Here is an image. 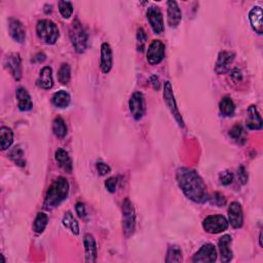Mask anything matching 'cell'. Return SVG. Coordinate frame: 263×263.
Instances as JSON below:
<instances>
[{"label": "cell", "instance_id": "cell-11", "mask_svg": "<svg viewBox=\"0 0 263 263\" xmlns=\"http://www.w3.org/2000/svg\"><path fill=\"white\" fill-rule=\"evenodd\" d=\"M147 20L153 30L155 34H161L165 29V23H164V17L161 12V9L157 6H151L147 9Z\"/></svg>", "mask_w": 263, "mask_h": 263}, {"label": "cell", "instance_id": "cell-40", "mask_svg": "<svg viewBox=\"0 0 263 263\" xmlns=\"http://www.w3.org/2000/svg\"><path fill=\"white\" fill-rule=\"evenodd\" d=\"M238 178H239V182L241 184H243V185L247 184V182H248V173H247L244 166H240L238 169Z\"/></svg>", "mask_w": 263, "mask_h": 263}, {"label": "cell", "instance_id": "cell-26", "mask_svg": "<svg viewBox=\"0 0 263 263\" xmlns=\"http://www.w3.org/2000/svg\"><path fill=\"white\" fill-rule=\"evenodd\" d=\"M0 140H1V150L4 151L8 149L14 142V132L12 129L6 127L0 129Z\"/></svg>", "mask_w": 263, "mask_h": 263}, {"label": "cell", "instance_id": "cell-35", "mask_svg": "<svg viewBox=\"0 0 263 263\" xmlns=\"http://www.w3.org/2000/svg\"><path fill=\"white\" fill-rule=\"evenodd\" d=\"M60 14L64 19H69L73 14V5L69 1H59Z\"/></svg>", "mask_w": 263, "mask_h": 263}, {"label": "cell", "instance_id": "cell-44", "mask_svg": "<svg viewBox=\"0 0 263 263\" xmlns=\"http://www.w3.org/2000/svg\"><path fill=\"white\" fill-rule=\"evenodd\" d=\"M150 81H151L152 88L155 91H159L160 90V79H159V77H157L156 75H152L151 78H150Z\"/></svg>", "mask_w": 263, "mask_h": 263}, {"label": "cell", "instance_id": "cell-37", "mask_svg": "<svg viewBox=\"0 0 263 263\" xmlns=\"http://www.w3.org/2000/svg\"><path fill=\"white\" fill-rule=\"evenodd\" d=\"M147 40V35L145 33V31L143 28H138L137 30V41H138V50L143 51L144 50V46Z\"/></svg>", "mask_w": 263, "mask_h": 263}, {"label": "cell", "instance_id": "cell-16", "mask_svg": "<svg viewBox=\"0 0 263 263\" xmlns=\"http://www.w3.org/2000/svg\"><path fill=\"white\" fill-rule=\"evenodd\" d=\"M236 55L234 52L223 50L220 51L218 55V59L216 62V66H215V71L218 73V74H223L228 69L231 63L234 62Z\"/></svg>", "mask_w": 263, "mask_h": 263}, {"label": "cell", "instance_id": "cell-10", "mask_svg": "<svg viewBox=\"0 0 263 263\" xmlns=\"http://www.w3.org/2000/svg\"><path fill=\"white\" fill-rule=\"evenodd\" d=\"M217 260V250L213 244H205L192 257L195 263H212Z\"/></svg>", "mask_w": 263, "mask_h": 263}, {"label": "cell", "instance_id": "cell-38", "mask_svg": "<svg viewBox=\"0 0 263 263\" xmlns=\"http://www.w3.org/2000/svg\"><path fill=\"white\" fill-rule=\"evenodd\" d=\"M210 198V202L211 204L217 206V207H223L226 205V198L224 197L223 194H221L219 192H215Z\"/></svg>", "mask_w": 263, "mask_h": 263}, {"label": "cell", "instance_id": "cell-22", "mask_svg": "<svg viewBox=\"0 0 263 263\" xmlns=\"http://www.w3.org/2000/svg\"><path fill=\"white\" fill-rule=\"evenodd\" d=\"M55 159L57 164L63 171H65L66 173L70 174L73 170V165H72V160L69 156V153L63 148H59L56 153H55Z\"/></svg>", "mask_w": 263, "mask_h": 263}, {"label": "cell", "instance_id": "cell-46", "mask_svg": "<svg viewBox=\"0 0 263 263\" xmlns=\"http://www.w3.org/2000/svg\"><path fill=\"white\" fill-rule=\"evenodd\" d=\"M259 240H260V246L262 247V234L260 233V236H259Z\"/></svg>", "mask_w": 263, "mask_h": 263}, {"label": "cell", "instance_id": "cell-13", "mask_svg": "<svg viewBox=\"0 0 263 263\" xmlns=\"http://www.w3.org/2000/svg\"><path fill=\"white\" fill-rule=\"evenodd\" d=\"M228 223L234 228H240L244 224L243 209L238 202H233L228 207Z\"/></svg>", "mask_w": 263, "mask_h": 263}, {"label": "cell", "instance_id": "cell-29", "mask_svg": "<svg viewBox=\"0 0 263 263\" xmlns=\"http://www.w3.org/2000/svg\"><path fill=\"white\" fill-rule=\"evenodd\" d=\"M229 136L239 144H245L247 141V133L240 124L234 125L229 131Z\"/></svg>", "mask_w": 263, "mask_h": 263}, {"label": "cell", "instance_id": "cell-33", "mask_svg": "<svg viewBox=\"0 0 263 263\" xmlns=\"http://www.w3.org/2000/svg\"><path fill=\"white\" fill-rule=\"evenodd\" d=\"M9 157L10 160L14 161L15 164H17L20 167H24L26 165V161L24 159V151L19 145L15 146L12 151L9 152Z\"/></svg>", "mask_w": 263, "mask_h": 263}, {"label": "cell", "instance_id": "cell-42", "mask_svg": "<svg viewBox=\"0 0 263 263\" xmlns=\"http://www.w3.org/2000/svg\"><path fill=\"white\" fill-rule=\"evenodd\" d=\"M75 210H76L77 215L80 218H86L87 217V210H86L85 205H83L82 203H77L76 206H75Z\"/></svg>", "mask_w": 263, "mask_h": 263}, {"label": "cell", "instance_id": "cell-23", "mask_svg": "<svg viewBox=\"0 0 263 263\" xmlns=\"http://www.w3.org/2000/svg\"><path fill=\"white\" fill-rule=\"evenodd\" d=\"M16 97L18 99V106L21 111H29L32 109L33 103L26 89L19 88L16 92Z\"/></svg>", "mask_w": 263, "mask_h": 263}, {"label": "cell", "instance_id": "cell-27", "mask_svg": "<svg viewBox=\"0 0 263 263\" xmlns=\"http://www.w3.org/2000/svg\"><path fill=\"white\" fill-rule=\"evenodd\" d=\"M219 109H220V112L222 113L224 117H233L236 111V105L233 99L226 96L220 101Z\"/></svg>", "mask_w": 263, "mask_h": 263}, {"label": "cell", "instance_id": "cell-1", "mask_svg": "<svg viewBox=\"0 0 263 263\" xmlns=\"http://www.w3.org/2000/svg\"><path fill=\"white\" fill-rule=\"evenodd\" d=\"M176 179L183 193L192 202L204 204L209 199L207 186L202 177L194 170L188 169V167H180L177 170Z\"/></svg>", "mask_w": 263, "mask_h": 263}, {"label": "cell", "instance_id": "cell-45", "mask_svg": "<svg viewBox=\"0 0 263 263\" xmlns=\"http://www.w3.org/2000/svg\"><path fill=\"white\" fill-rule=\"evenodd\" d=\"M46 55L45 54H43V52H39V54H37L36 56H35V58L33 59V61L34 62H36V61H38V62H44L45 60H46Z\"/></svg>", "mask_w": 263, "mask_h": 263}, {"label": "cell", "instance_id": "cell-34", "mask_svg": "<svg viewBox=\"0 0 263 263\" xmlns=\"http://www.w3.org/2000/svg\"><path fill=\"white\" fill-rule=\"evenodd\" d=\"M71 78V68L67 63H63L58 71V79L62 85H67Z\"/></svg>", "mask_w": 263, "mask_h": 263}, {"label": "cell", "instance_id": "cell-24", "mask_svg": "<svg viewBox=\"0 0 263 263\" xmlns=\"http://www.w3.org/2000/svg\"><path fill=\"white\" fill-rule=\"evenodd\" d=\"M37 86L40 89L49 90L54 86V79H52V69L50 67H44L39 73V77L36 80Z\"/></svg>", "mask_w": 263, "mask_h": 263}, {"label": "cell", "instance_id": "cell-4", "mask_svg": "<svg viewBox=\"0 0 263 263\" xmlns=\"http://www.w3.org/2000/svg\"><path fill=\"white\" fill-rule=\"evenodd\" d=\"M36 33L41 43L48 46L55 45L60 36L57 25L49 20L39 21L36 26Z\"/></svg>", "mask_w": 263, "mask_h": 263}, {"label": "cell", "instance_id": "cell-19", "mask_svg": "<svg viewBox=\"0 0 263 263\" xmlns=\"http://www.w3.org/2000/svg\"><path fill=\"white\" fill-rule=\"evenodd\" d=\"M249 20L252 29L255 31V33L262 35L263 33V13L260 6H254L250 10Z\"/></svg>", "mask_w": 263, "mask_h": 263}, {"label": "cell", "instance_id": "cell-36", "mask_svg": "<svg viewBox=\"0 0 263 263\" xmlns=\"http://www.w3.org/2000/svg\"><path fill=\"white\" fill-rule=\"evenodd\" d=\"M234 179H235V176L233 174V172L231 171H224L221 173L219 175V180H220V183L224 185V186H228L230 185L231 183L234 182Z\"/></svg>", "mask_w": 263, "mask_h": 263}, {"label": "cell", "instance_id": "cell-21", "mask_svg": "<svg viewBox=\"0 0 263 263\" xmlns=\"http://www.w3.org/2000/svg\"><path fill=\"white\" fill-rule=\"evenodd\" d=\"M262 119L260 117V113L258 112L256 106L251 105L248 109V118L246 120V125L249 130L259 131L262 129Z\"/></svg>", "mask_w": 263, "mask_h": 263}, {"label": "cell", "instance_id": "cell-7", "mask_svg": "<svg viewBox=\"0 0 263 263\" xmlns=\"http://www.w3.org/2000/svg\"><path fill=\"white\" fill-rule=\"evenodd\" d=\"M164 99H165V102L167 104V108L170 109L171 113L173 114V117L175 118L178 124L180 125L181 128H184V121H183L181 114H180V112H179V109L177 107V104H176L175 97H174V93H173V87H172L170 81H166L165 85H164Z\"/></svg>", "mask_w": 263, "mask_h": 263}, {"label": "cell", "instance_id": "cell-39", "mask_svg": "<svg viewBox=\"0 0 263 263\" xmlns=\"http://www.w3.org/2000/svg\"><path fill=\"white\" fill-rule=\"evenodd\" d=\"M118 178L117 177H110L108 178L106 182H105V187H106L107 191L111 193L117 191V187H118Z\"/></svg>", "mask_w": 263, "mask_h": 263}, {"label": "cell", "instance_id": "cell-17", "mask_svg": "<svg viewBox=\"0 0 263 263\" xmlns=\"http://www.w3.org/2000/svg\"><path fill=\"white\" fill-rule=\"evenodd\" d=\"M83 245H85L86 251V261L87 262H96L98 257V249L97 243L95 238L91 234H87L83 238Z\"/></svg>", "mask_w": 263, "mask_h": 263}, {"label": "cell", "instance_id": "cell-28", "mask_svg": "<svg viewBox=\"0 0 263 263\" xmlns=\"http://www.w3.org/2000/svg\"><path fill=\"white\" fill-rule=\"evenodd\" d=\"M63 225H64L66 228H68L71 233L74 236H78L79 235V225L78 222L76 221V219L73 217L71 212H67L65 213L64 217H63Z\"/></svg>", "mask_w": 263, "mask_h": 263}, {"label": "cell", "instance_id": "cell-25", "mask_svg": "<svg viewBox=\"0 0 263 263\" xmlns=\"http://www.w3.org/2000/svg\"><path fill=\"white\" fill-rule=\"evenodd\" d=\"M70 101V95L66 91H59L54 95V97H52V104L58 108L68 107Z\"/></svg>", "mask_w": 263, "mask_h": 263}, {"label": "cell", "instance_id": "cell-14", "mask_svg": "<svg viewBox=\"0 0 263 263\" xmlns=\"http://www.w3.org/2000/svg\"><path fill=\"white\" fill-rule=\"evenodd\" d=\"M9 35L19 44H23L26 39V30L24 25L17 19H10L8 22Z\"/></svg>", "mask_w": 263, "mask_h": 263}, {"label": "cell", "instance_id": "cell-3", "mask_svg": "<svg viewBox=\"0 0 263 263\" xmlns=\"http://www.w3.org/2000/svg\"><path fill=\"white\" fill-rule=\"evenodd\" d=\"M69 36L73 48H75L78 54L85 52L88 46V33L79 20L75 19L71 23L69 28Z\"/></svg>", "mask_w": 263, "mask_h": 263}, {"label": "cell", "instance_id": "cell-2", "mask_svg": "<svg viewBox=\"0 0 263 263\" xmlns=\"http://www.w3.org/2000/svg\"><path fill=\"white\" fill-rule=\"evenodd\" d=\"M69 193V183L64 177H59L48 187L46 198L45 208L49 210L61 205L67 198Z\"/></svg>", "mask_w": 263, "mask_h": 263}, {"label": "cell", "instance_id": "cell-15", "mask_svg": "<svg viewBox=\"0 0 263 263\" xmlns=\"http://www.w3.org/2000/svg\"><path fill=\"white\" fill-rule=\"evenodd\" d=\"M182 20V13L178 3L174 0L167 1V25L171 28L179 26Z\"/></svg>", "mask_w": 263, "mask_h": 263}, {"label": "cell", "instance_id": "cell-6", "mask_svg": "<svg viewBox=\"0 0 263 263\" xmlns=\"http://www.w3.org/2000/svg\"><path fill=\"white\" fill-rule=\"evenodd\" d=\"M228 221L222 215H210L203 222V227L207 233L217 235L225 231L228 228Z\"/></svg>", "mask_w": 263, "mask_h": 263}, {"label": "cell", "instance_id": "cell-12", "mask_svg": "<svg viewBox=\"0 0 263 263\" xmlns=\"http://www.w3.org/2000/svg\"><path fill=\"white\" fill-rule=\"evenodd\" d=\"M146 57L149 64H160L165 58V45L161 40H153L147 49Z\"/></svg>", "mask_w": 263, "mask_h": 263}, {"label": "cell", "instance_id": "cell-30", "mask_svg": "<svg viewBox=\"0 0 263 263\" xmlns=\"http://www.w3.org/2000/svg\"><path fill=\"white\" fill-rule=\"evenodd\" d=\"M48 222V217L47 214L40 212L37 214L34 223H33V231L36 235H41L45 231Z\"/></svg>", "mask_w": 263, "mask_h": 263}, {"label": "cell", "instance_id": "cell-31", "mask_svg": "<svg viewBox=\"0 0 263 263\" xmlns=\"http://www.w3.org/2000/svg\"><path fill=\"white\" fill-rule=\"evenodd\" d=\"M52 131H54V134L58 137V138H64L67 135L68 129L65 120L62 118L58 117L55 119L54 122H52Z\"/></svg>", "mask_w": 263, "mask_h": 263}, {"label": "cell", "instance_id": "cell-32", "mask_svg": "<svg viewBox=\"0 0 263 263\" xmlns=\"http://www.w3.org/2000/svg\"><path fill=\"white\" fill-rule=\"evenodd\" d=\"M182 261V251L176 245L170 246L167 252L166 262H181Z\"/></svg>", "mask_w": 263, "mask_h": 263}, {"label": "cell", "instance_id": "cell-5", "mask_svg": "<svg viewBox=\"0 0 263 263\" xmlns=\"http://www.w3.org/2000/svg\"><path fill=\"white\" fill-rule=\"evenodd\" d=\"M122 228L127 238L132 237L136 229V212L130 198H125L122 203Z\"/></svg>", "mask_w": 263, "mask_h": 263}, {"label": "cell", "instance_id": "cell-8", "mask_svg": "<svg viewBox=\"0 0 263 263\" xmlns=\"http://www.w3.org/2000/svg\"><path fill=\"white\" fill-rule=\"evenodd\" d=\"M129 108L134 120H140L144 117L146 111V105L142 93L136 92L132 95V97L129 101Z\"/></svg>", "mask_w": 263, "mask_h": 263}, {"label": "cell", "instance_id": "cell-41", "mask_svg": "<svg viewBox=\"0 0 263 263\" xmlns=\"http://www.w3.org/2000/svg\"><path fill=\"white\" fill-rule=\"evenodd\" d=\"M97 171L101 176H106L111 172V169L107 164L100 162L97 164Z\"/></svg>", "mask_w": 263, "mask_h": 263}, {"label": "cell", "instance_id": "cell-20", "mask_svg": "<svg viewBox=\"0 0 263 263\" xmlns=\"http://www.w3.org/2000/svg\"><path fill=\"white\" fill-rule=\"evenodd\" d=\"M231 237L229 235H224L220 238L219 241H218V247H219V251H220V257H221V261L226 263L231 261L233 259V251L230 249V244H231Z\"/></svg>", "mask_w": 263, "mask_h": 263}, {"label": "cell", "instance_id": "cell-18", "mask_svg": "<svg viewBox=\"0 0 263 263\" xmlns=\"http://www.w3.org/2000/svg\"><path fill=\"white\" fill-rule=\"evenodd\" d=\"M113 64V56H112V48L109 44L104 43L101 46V70L103 73L107 74L110 72Z\"/></svg>", "mask_w": 263, "mask_h": 263}, {"label": "cell", "instance_id": "cell-43", "mask_svg": "<svg viewBox=\"0 0 263 263\" xmlns=\"http://www.w3.org/2000/svg\"><path fill=\"white\" fill-rule=\"evenodd\" d=\"M231 78H233V80H235L236 82H239L243 79V73L240 72V70L236 68L231 71Z\"/></svg>", "mask_w": 263, "mask_h": 263}, {"label": "cell", "instance_id": "cell-9", "mask_svg": "<svg viewBox=\"0 0 263 263\" xmlns=\"http://www.w3.org/2000/svg\"><path fill=\"white\" fill-rule=\"evenodd\" d=\"M4 66L16 80H21L23 75V68L22 59H21L20 54H18V52L9 54L4 60Z\"/></svg>", "mask_w": 263, "mask_h": 263}]
</instances>
